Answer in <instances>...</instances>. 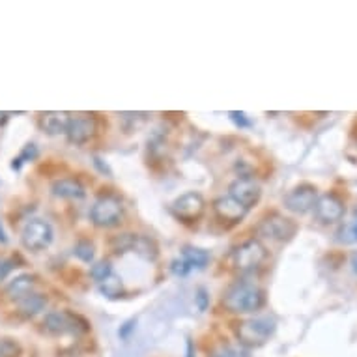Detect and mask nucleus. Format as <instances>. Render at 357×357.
Here are the masks:
<instances>
[{"instance_id": "nucleus-12", "label": "nucleus", "mask_w": 357, "mask_h": 357, "mask_svg": "<svg viewBox=\"0 0 357 357\" xmlns=\"http://www.w3.org/2000/svg\"><path fill=\"white\" fill-rule=\"evenodd\" d=\"M96 133V120L88 114H77L70 118L68 129H66V137L71 144L81 146L88 142Z\"/></svg>"}, {"instance_id": "nucleus-21", "label": "nucleus", "mask_w": 357, "mask_h": 357, "mask_svg": "<svg viewBox=\"0 0 357 357\" xmlns=\"http://www.w3.org/2000/svg\"><path fill=\"white\" fill-rule=\"evenodd\" d=\"M73 252H75V257L79 258V260L90 264L92 260H94L96 247L92 241L81 240V241H77V245H75V249H73Z\"/></svg>"}, {"instance_id": "nucleus-23", "label": "nucleus", "mask_w": 357, "mask_h": 357, "mask_svg": "<svg viewBox=\"0 0 357 357\" xmlns=\"http://www.w3.org/2000/svg\"><path fill=\"white\" fill-rule=\"evenodd\" d=\"M36 158H38V148H36V144H26V146L23 148L21 155L13 159L12 169L19 170V169H21V165L26 163V161H34Z\"/></svg>"}, {"instance_id": "nucleus-24", "label": "nucleus", "mask_w": 357, "mask_h": 357, "mask_svg": "<svg viewBox=\"0 0 357 357\" xmlns=\"http://www.w3.org/2000/svg\"><path fill=\"white\" fill-rule=\"evenodd\" d=\"M21 346L12 339L0 340V357H19Z\"/></svg>"}, {"instance_id": "nucleus-6", "label": "nucleus", "mask_w": 357, "mask_h": 357, "mask_svg": "<svg viewBox=\"0 0 357 357\" xmlns=\"http://www.w3.org/2000/svg\"><path fill=\"white\" fill-rule=\"evenodd\" d=\"M268 258V249L262 241L247 240L234 251V266L243 273L258 270Z\"/></svg>"}, {"instance_id": "nucleus-32", "label": "nucleus", "mask_w": 357, "mask_h": 357, "mask_svg": "<svg viewBox=\"0 0 357 357\" xmlns=\"http://www.w3.org/2000/svg\"><path fill=\"white\" fill-rule=\"evenodd\" d=\"M6 118H8V112H2V111H0V126H2V123L6 122Z\"/></svg>"}, {"instance_id": "nucleus-3", "label": "nucleus", "mask_w": 357, "mask_h": 357, "mask_svg": "<svg viewBox=\"0 0 357 357\" xmlns=\"http://www.w3.org/2000/svg\"><path fill=\"white\" fill-rule=\"evenodd\" d=\"M43 331L53 337H64V335H81L86 333L90 326L82 317L70 312V310H54L43 318Z\"/></svg>"}, {"instance_id": "nucleus-13", "label": "nucleus", "mask_w": 357, "mask_h": 357, "mask_svg": "<svg viewBox=\"0 0 357 357\" xmlns=\"http://www.w3.org/2000/svg\"><path fill=\"white\" fill-rule=\"evenodd\" d=\"M213 210L219 215V219L229 222H240L243 217L247 215V208L243 204H240L238 200L232 199L230 195L227 197H219V199L213 202Z\"/></svg>"}, {"instance_id": "nucleus-8", "label": "nucleus", "mask_w": 357, "mask_h": 357, "mask_svg": "<svg viewBox=\"0 0 357 357\" xmlns=\"http://www.w3.org/2000/svg\"><path fill=\"white\" fill-rule=\"evenodd\" d=\"M318 200V191L314 185L310 183H301L298 188H294L290 193L284 197V208L292 213L303 215L309 213L310 210H314Z\"/></svg>"}, {"instance_id": "nucleus-15", "label": "nucleus", "mask_w": 357, "mask_h": 357, "mask_svg": "<svg viewBox=\"0 0 357 357\" xmlns=\"http://www.w3.org/2000/svg\"><path fill=\"white\" fill-rule=\"evenodd\" d=\"M51 191H53L54 197H59V199H68V200H79L84 199V188H82V183L75 178H60L56 182H53L51 185Z\"/></svg>"}, {"instance_id": "nucleus-19", "label": "nucleus", "mask_w": 357, "mask_h": 357, "mask_svg": "<svg viewBox=\"0 0 357 357\" xmlns=\"http://www.w3.org/2000/svg\"><path fill=\"white\" fill-rule=\"evenodd\" d=\"M183 262L188 264V268L191 271L193 270H204L208 262H210V252L206 249H200V247H183L182 257H180Z\"/></svg>"}, {"instance_id": "nucleus-17", "label": "nucleus", "mask_w": 357, "mask_h": 357, "mask_svg": "<svg viewBox=\"0 0 357 357\" xmlns=\"http://www.w3.org/2000/svg\"><path fill=\"white\" fill-rule=\"evenodd\" d=\"M129 252H135L137 257H141L142 260L153 262L159 255L158 243L148 238V236L131 234V245H129Z\"/></svg>"}, {"instance_id": "nucleus-25", "label": "nucleus", "mask_w": 357, "mask_h": 357, "mask_svg": "<svg viewBox=\"0 0 357 357\" xmlns=\"http://www.w3.org/2000/svg\"><path fill=\"white\" fill-rule=\"evenodd\" d=\"M15 268H17V266H15V260H13V258H0V282L4 281Z\"/></svg>"}, {"instance_id": "nucleus-28", "label": "nucleus", "mask_w": 357, "mask_h": 357, "mask_svg": "<svg viewBox=\"0 0 357 357\" xmlns=\"http://www.w3.org/2000/svg\"><path fill=\"white\" fill-rule=\"evenodd\" d=\"M197 307H199V310H206V307H208V294H206L204 288H200L197 292Z\"/></svg>"}, {"instance_id": "nucleus-14", "label": "nucleus", "mask_w": 357, "mask_h": 357, "mask_svg": "<svg viewBox=\"0 0 357 357\" xmlns=\"http://www.w3.org/2000/svg\"><path fill=\"white\" fill-rule=\"evenodd\" d=\"M70 114L68 112L60 111H49L41 112L40 118H38V126L43 133H47L51 137L56 135H66V129H68V123H70Z\"/></svg>"}, {"instance_id": "nucleus-1", "label": "nucleus", "mask_w": 357, "mask_h": 357, "mask_svg": "<svg viewBox=\"0 0 357 357\" xmlns=\"http://www.w3.org/2000/svg\"><path fill=\"white\" fill-rule=\"evenodd\" d=\"M266 303V294L255 282H236L225 292L222 305L225 309L236 314H249L257 312Z\"/></svg>"}, {"instance_id": "nucleus-2", "label": "nucleus", "mask_w": 357, "mask_h": 357, "mask_svg": "<svg viewBox=\"0 0 357 357\" xmlns=\"http://www.w3.org/2000/svg\"><path fill=\"white\" fill-rule=\"evenodd\" d=\"M275 329V318H249L245 322L238 324V328H236V337H238V340H240L243 346H247V348H258V346H264L271 337H273Z\"/></svg>"}, {"instance_id": "nucleus-9", "label": "nucleus", "mask_w": 357, "mask_h": 357, "mask_svg": "<svg viewBox=\"0 0 357 357\" xmlns=\"http://www.w3.org/2000/svg\"><path fill=\"white\" fill-rule=\"evenodd\" d=\"M172 213H174L178 219H182L185 222L197 221L202 213H204L206 200L200 193H195V191H189V193L180 195L178 199L172 202Z\"/></svg>"}, {"instance_id": "nucleus-4", "label": "nucleus", "mask_w": 357, "mask_h": 357, "mask_svg": "<svg viewBox=\"0 0 357 357\" xmlns=\"http://www.w3.org/2000/svg\"><path fill=\"white\" fill-rule=\"evenodd\" d=\"M123 217V206L122 200L112 197V195H105L96 200L92 210H90V221L94 222L96 227L100 229H112L120 225Z\"/></svg>"}, {"instance_id": "nucleus-16", "label": "nucleus", "mask_w": 357, "mask_h": 357, "mask_svg": "<svg viewBox=\"0 0 357 357\" xmlns=\"http://www.w3.org/2000/svg\"><path fill=\"white\" fill-rule=\"evenodd\" d=\"M34 288L36 277L30 275V273H21L13 281H10V284L6 287V296L13 301H19V299L26 298V296L34 292Z\"/></svg>"}, {"instance_id": "nucleus-10", "label": "nucleus", "mask_w": 357, "mask_h": 357, "mask_svg": "<svg viewBox=\"0 0 357 357\" xmlns=\"http://www.w3.org/2000/svg\"><path fill=\"white\" fill-rule=\"evenodd\" d=\"M230 197L236 199L240 204H243L247 210H251L252 206L258 204V200L262 197V188H260V183L251 178V176H240V178H236L234 182L230 183Z\"/></svg>"}, {"instance_id": "nucleus-30", "label": "nucleus", "mask_w": 357, "mask_h": 357, "mask_svg": "<svg viewBox=\"0 0 357 357\" xmlns=\"http://www.w3.org/2000/svg\"><path fill=\"white\" fill-rule=\"evenodd\" d=\"M0 241H2V243H8V236L6 232H4V229H2V225H0Z\"/></svg>"}, {"instance_id": "nucleus-31", "label": "nucleus", "mask_w": 357, "mask_h": 357, "mask_svg": "<svg viewBox=\"0 0 357 357\" xmlns=\"http://www.w3.org/2000/svg\"><path fill=\"white\" fill-rule=\"evenodd\" d=\"M351 268H354V271H356V275H357V252L351 255Z\"/></svg>"}, {"instance_id": "nucleus-20", "label": "nucleus", "mask_w": 357, "mask_h": 357, "mask_svg": "<svg viewBox=\"0 0 357 357\" xmlns=\"http://www.w3.org/2000/svg\"><path fill=\"white\" fill-rule=\"evenodd\" d=\"M100 292L109 299H118L123 296V282L122 279L112 271L105 281L100 282Z\"/></svg>"}, {"instance_id": "nucleus-29", "label": "nucleus", "mask_w": 357, "mask_h": 357, "mask_svg": "<svg viewBox=\"0 0 357 357\" xmlns=\"http://www.w3.org/2000/svg\"><path fill=\"white\" fill-rule=\"evenodd\" d=\"M213 357H234V354H232L230 350H221V351H217Z\"/></svg>"}, {"instance_id": "nucleus-11", "label": "nucleus", "mask_w": 357, "mask_h": 357, "mask_svg": "<svg viewBox=\"0 0 357 357\" xmlns=\"http://www.w3.org/2000/svg\"><path fill=\"white\" fill-rule=\"evenodd\" d=\"M344 202L333 193H326L318 197L317 206H314V215L324 225H333L344 217Z\"/></svg>"}, {"instance_id": "nucleus-7", "label": "nucleus", "mask_w": 357, "mask_h": 357, "mask_svg": "<svg viewBox=\"0 0 357 357\" xmlns=\"http://www.w3.org/2000/svg\"><path fill=\"white\" fill-rule=\"evenodd\" d=\"M258 232L275 241H290L298 232V225L281 213H270L258 225Z\"/></svg>"}, {"instance_id": "nucleus-26", "label": "nucleus", "mask_w": 357, "mask_h": 357, "mask_svg": "<svg viewBox=\"0 0 357 357\" xmlns=\"http://www.w3.org/2000/svg\"><path fill=\"white\" fill-rule=\"evenodd\" d=\"M170 270H172V273H174V275H178V277H185V275H189V273H191V270L188 268V264L183 262L180 257L172 260V264H170Z\"/></svg>"}, {"instance_id": "nucleus-5", "label": "nucleus", "mask_w": 357, "mask_h": 357, "mask_svg": "<svg viewBox=\"0 0 357 357\" xmlns=\"http://www.w3.org/2000/svg\"><path fill=\"white\" fill-rule=\"evenodd\" d=\"M53 227L45 219H30L23 227V232H21V241H23L24 249H29L32 252L45 251L53 243Z\"/></svg>"}, {"instance_id": "nucleus-22", "label": "nucleus", "mask_w": 357, "mask_h": 357, "mask_svg": "<svg viewBox=\"0 0 357 357\" xmlns=\"http://www.w3.org/2000/svg\"><path fill=\"white\" fill-rule=\"evenodd\" d=\"M112 273V266L111 262H107V260H100V262H96L92 266V270H90V275L94 277V281L100 284L101 281H105L107 277Z\"/></svg>"}, {"instance_id": "nucleus-33", "label": "nucleus", "mask_w": 357, "mask_h": 357, "mask_svg": "<svg viewBox=\"0 0 357 357\" xmlns=\"http://www.w3.org/2000/svg\"><path fill=\"white\" fill-rule=\"evenodd\" d=\"M188 357H193V354H191V346H189V356Z\"/></svg>"}, {"instance_id": "nucleus-27", "label": "nucleus", "mask_w": 357, "mask_h": 357, "mask_svg": "<svg viewBox=\"0 0 357 357\" xmlns=\"http://www.w3.org/2000/svg\"><path fill=\"white\" fill-rule=\"evenodd\" d=\"M230 118H232V120H234V122L238 123L240 128H249V126H251V122H249V120L245 118V112L232 111L230 112Z\"/></svg>"}, {"instance_id": "nucleus-18", "label": "nucleus", "mask_w": 357, "mask_h": 357, "mask_svg": "<svg viewBox=\"0 0 357 357\" xmlns=\"http://www.w3.org/2000/svg\"><path fill=\"white\" fill-rule=\"evenodd\" d=\"M45 307H47V298L38 292H32L30 296L17 301V312L23 318L38 317L41 310H45Z\"/></svg>"}]
</instances>
